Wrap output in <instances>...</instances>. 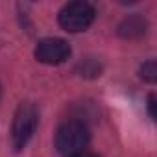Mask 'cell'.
Here are the masks:
<instances>
[{"mask_svg": "<svg viewBox=\"0 0 157 157\" xmlns=\"http://www.w3.org/2000/svg\"><path fill=\"white\" fill-rule=\"evenodd\" d=\"M89 139H91L89 128L82 120L72 118V120H67L59 126V129L56 133V148L61 155L72 157L76 153L85 151Z\"/></svg>", "mask_w": 157, "mask_h": 157, "instance_id": "obj_1", "label": "cell"}, {"mask_svg": "<svg viewBox=\"0 0 157 157\" xmlns=\"http://www.w3.org/2000/svg\"><path fill=\"white\" fill-rule=\"evenodd\" d=\"M140 78H142V80H146L148 83H153L157 80V67H155V61L153 59L146 61L140 67Z\"/></svg>", "mask_w": 157, "mask_h": 157, "instance_id": "obj_6", "label": "cell"}, {"mask_svg": "<svg viewBox=\"0 0 157 157\" xmlns=\"http://www.w3.org/2000/svg\"><path fill=\"white\" fill-rule=\"evenodd\" d=\"M72 157H100V155L91 153V151H82V153H76V155H72Z\"/></svg>", "mask_w": 157, "mask_h": 157, "instance_id": "obj_8", "label": "cell"}, {"mask_svg": "<svg viewBox=\"0 0 157 157\" xmlns=\"http://www.w3.org/2000/svg\"><path fill=\"white\" fill-rule=\"evenodd\" d=\"M118 33L124 39H137L146 33V21L140 15H131L122 21V24L118 26Z\"/></svg>", "mask_w": 157, "mask_h": 157, "instance_id": "obj_5", "label": "cell"}, {"mask_svg": "<svg viewBox=\"0 0 157 157\" xmlns=\"http://www.w3.org/2000/svg\"><path fill=\"white\" fill-rule=\"evenodd\" d=\"M96 17V10L89 2H70L59 11V26L70 33L87 30Z\"/></svg>", "mask_w": 157, "mask_h": 157, "instance_id": "obj_3", "label": "cell"}, {"mask_svg": "<svg viewBox=\"0 0 157 157\" xmlns=\"http://www.w3.org/2000/svg\"><path fill=\"white\" fill-rule=\"evenodd\" d=\"M153 105H155V96L150 94V100H148V109H150V117L153 118L155 117V111H153Z\"/></svg>", "mask_w": 157, "mask_h": 157, "instance_id": "obj_7", "label": "cell"}, {"mask_svg": "<svg viewBox=\"0 0 157 157\" xmlns=\"http://www.w3.org/2000/svg\"><path fill=\"white\" fill-rule=\"evenodd\" d=\"M70 57V44L59 37H48L37 43L35 59L44 65H59Z\"/></svg>", "mask_w": 157, "mask_h": 157, "instance_id": "obj_4", "label": "cell"}, {"mask_svg": "<svg viewBox=\"0 0 157 157\" xmlns=\"http://www.w3.org/2000/svg\"><path fill=\"white\" fill-rule=\"evenodd\" d=\"M39 124V111L33 104L30 102H22L13 117V124H11V142L15 150H22L26 148V144L30 142V139L33 137L35 129Z\"/></svg>", "mask_w": 157, "mask_h": 157, "instance_id": "obj_2", "label": "cell"}]
</instances>
